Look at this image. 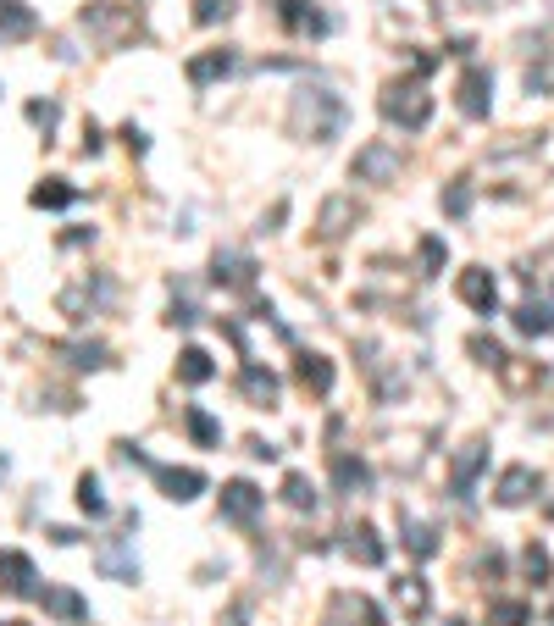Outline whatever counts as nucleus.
<instances>
[{
    "mask_svg": "<svg viewBox=\"0 0 554 626\" xmlns=\"http://www.w3.org/2000/svg\"><path fill=\"white\" fill-rule=\"evenodd\" d=\"M283 505L289 510H316V488H311L305 471H289V477H283Z\"/></svg>",
    "mask_w": 554,
    "mask_h": 626,
    "instance_id": "30",
    "label": "nucleus"
},
{
    "mask_svg": "<svg viewBox=\"0 0 554 626\" xmlns=\"http://www.w3.org/2000/svg\"><path fill=\"white\" fill-rule=\"evenodd\" d=\"M0 626H23V621H0Z\"/></svg>",
    "mask_w": 554,
    "mask_h": 626,
    "instance_id": "43",
    "label": "nucleus"
},
{
    "mask_svg": "<svg viewBox=\"0 0 554 626\" xmlns=\"http://www.w3.org/2000/svg\"><path fill=\"white\" fill-rule=\"evenodd\" d=\"M261 505H266V494L255 488V482H244V477H233L228 488H222V516H228V521H255V516H261Z\"/></svg>",
    "mask_w": 554,
    "mask_h": 626,
    "instance_id": "10",
    "label": "nucleus"
},
{
    "mask_svg": "<svg viewBox=\"0 0 554 626\" xmlns=\"http://www.w3.org/2000/svg\"><path fill=\"white\" fill-rule=\"evenodd\" d=\"M455 294L471 305V311H482V316L499 311V283H494V272H488V266H466V272L455 277Z\"/></svg>",
    "mask_w": 554,
    "mask_h": 626,
    "instance_id": "6",
    "label": "nucleus"
},
{
    "mask_svg": "<svg viewBox=\"0 0 554 626\" xmlns=\"http://www.w3.org/2000/svg\"><path fill=\"white\" fill-rule=\"evenodd\" d=\"M150 477H156V488L172 499V505H189V499L205 494V477H200L194 466H161V460H156V466H150Z\"/></svg>",
    "mask_w": 554,
    "mask_h": 626,
    "instance_id": "7",
    "label": "nucleus"
},
{
    "mask_svg": "<svg viewBox=\"0 0 554 626\" xmlns=\"http://www.w3.org/2000/svg\"><path fill=\"white\" fill-rule=\"evenodd\" d=\"M95 566L111 582H139V560H133V538H106L95 549Z\"/></svg>",
    "mask_w": 554,
    "mask_h": 626,
    "instance_id": "8",
    "label": "nucleus"
},
{
    "mask_svg": "<svg viewBox=\"0 0 554 626\" xmlns=\"http://www.w3.org/2000/svg\"><path fill=\"white\" fill-rule=\"evenodd\" d=\"M377 111H383L394 128H405V133H416V128H427V117H433V95H427L416 78H405V84H388L383 89V100H377Z\"/></svg>",
    "mask_w": 554,
    "mask_h": 626,
    "instance_id": "2",
    "label": "nucleus"
},
{
    "mask_svg": "<svg viewBox=\"0 0 554 626\" xmlns=\"http://www.w3.org/2000/svg\"><path fill=\"white\" fill-rule=\"evenodd\" d=\"M239 388H244V399H255V405H277V388H283V383H277V372H266V366H244V372H239Z\"/></svg>",
    "mask_w": 554,
    "mask_h": 626,
    "instance_id": "19",
    "label": "nucleus"
},
{
    "mask_svg": "<svg viewBox=\"0 0 554 626\" xmlns=\"http://www.w3.org/2000/svg\"><path fill=\"white\" fill-rule=\"evenodd\" d=\"M444 211H449V217H466V211H471V183H449V189H444Z\"/></svg>",
    "mask_w": 554,
    "mask_h": 626,
    "instance_id": "39",
    "label": "nucleus"
},
{
    "mask_svg": "<svg viewBox=\"0 0 554 626\" xmlns=\"http://www.w3.org/2000/svg\"><path fill=\"white\" fill-rule=\"evenodd\" d=\"M482 466H488V444H482V438H471V444L455 455V466H449V494L466 499V494H471V482L482 477Z\"/></svg>",
    "mask_w": 554,
    "mask_h": 626,
    "instance_id": "9",
    "label": "nucleus"
},
{
    "mask_svg": "<svg viewBox=\"0 0 554 626\" xmlns=\"http://www.w3.org/2000/svg\"><path fill=\"white\" fill-rule=\"evenodd\" d=\"M211 277H217V283H228V289H250V283H255V261H250L244 250H217Z\"/></svg>",
    "mask_w": 554,
    "mask_h": 626,
    "instance_id": "14",
    "label": "nucleus"
},
{
    "mask_svg": "<svg viewBox=\"0 0 554 626\" xmlns=\"http://www.w3.org/2000/svg\"><path fill=\"white\" fill-rule=\"evenodd\" d=\"M355 222H361V205H355L350 194H333V200L322 205V217H316V233H322V239H344Z\"/></svg>",
    "mask_w": 554,
    "mask_h": 626,
    "instance_id": "11",
    "label": "nucleus"
},
{
    "mask_svg": "<svg viewBox=\"0 0 554 626\" xmlns=\"http://www.w3.org/2000/svg\"><path fill=\"white\" fill-rule=\"evenodd\" d=\"M61 355H73L78 372H100V366H106V344H100V338H78V344H61Z\"/></svg>",
    "mask_w": 554,
    "mask_h": 626,
    "instance_id": "27",
    "label": "nucleus"
},
{
    "mask_svg": "<svg viewBox=\"0 0 554 626\" xmlns=\"http://www.w3.org/2000/svg\"><path fill=\"white\" fill-rule=\"evenodd\" d=\"M532 621V610L521 599H494L488 604V626H527Z\"/></svg>",
    "mask_w": 554,
    "mask_h": 626,
    "instance_id": "32",
    "label": "nucleus"
},
{
    "mask_svg": "<svg viewBox=\"0 0 554 626\" xmlns=\"http://www.w3.org/2000/svg\"><path fill=\"white\" fill-rule=\"evenodd\" d=\"M122 145H128L133 156H145V150H150V139H145V133H139V128L128 122V128H122Z\"/></svg>",
    "mask_w": 554,
    "mask_h": 626,
    "instance_id": "41",
    "label": "nucleus"
},
{
    "mask_svg": "<svg viewBox=\"0 0 554 626\" xmlns=\"http://www.w3.org/2000/svg\"><path fill=\"white\" fill-rule=\"evenodd\" d=\"M78 510H84V516H106V494H100V477H89V471H84V477H78Z\"/></svg>",
    "mask_w": 554,
    "mask_h": 626,
    "instance_id": "33",
    "label": "nucleus"
},
{
    "mask_svg": "<svg viewBox=\"0 0 554 626\" xmlns=\"http://www.w3.org/2000/svg\"><path fill=\"white\" fill-rule=\"evenodd\" d=\"M444 261H449V244L438 239V233H427V239L416 244V272H422V277H438V272H444Z\"/></svg>",
    "mask_w": 554,
    "mask_h": 626,
    "instance_id": "26",
    "label": "nucleus"
},
{
    "mask_svg": "<svg viewBox=\"0 0 554 626\" xmlns=\"http://www.w3.org/2000/svg\"><path fill=\"white\" fill-rule=\"evenodd\" d=\"M549 615H554V610H549Z\"/></svg>",
    "mask_w": 554,
    "mask_h": 626,
    "instance_id": "45",
    "label": "nucleus"
},
{
    "mask_svg": "<svg viewBox=\"0 0 554 626\" xmlns=\"http://www.w3.org/2000/svg\"><path fill=\"white\" fill-rule=\"evenodd\" d=\"M0 34H6V39L34 34V12H28L23 0H0Z\"/></svg>",
    "mask_w": 554,
    "mask_h": 626,
    "instance_id": "25",
    "label": "nucleus"
},
{
    "mask_svg": "<svg viewBox=\"0 0 554 626\" xmlns=\"http://www.w3.org/2000/svg\"><path fill=\"white\" fill-rule=\"evenodd\" d=\"M95 150H100V128L89 122V128H84V156H95Z\"/></svg>",
    "mask_w": 554,
    "mask_h": 626,
    "instance_id": "42",
    "label": "nucleus"
},
{
    "mask_svg": "<svg viewBox=\"0 0 554 626\" xmlns=\"http://www.w3.org/2000/svg\"><path fill=\"white\" fill-rule=\"evenodd\" d=\"M0 477H6V460H0Z\"/></svg>",
    "mask_w": 554,
    "mask_h": 626,
    "instance_id": "44",
    "label": "nucleus"
},
{
    "mask_svg": "<svg viewBox=\"0 0 554 626\" xmlns=\"http://www.w3.org/2000/svg\"><path fill=\"white\" fill-rule=\"evenodd\" d=\"M34 560H28L23 549H0V588L6 593H17V599H28L34 593Z\"/></svg>",
    "mask_w": 554,
    "mask_h": 626,
    "instance_id": "13",
    "label": "nucleus"
},
{
    "mask_svg": "<svg viewBox=\"0 0 554 626\" xmlns=\"http://www.w3.org/2000/svg\"><path fill=\"white\" fill-rule=\"evenodd\" d=\"M333 482H338V494H355V488L372 482V471H366L361 455H333Z\"/></svg>",
    "mask_w": 554,
    "mask_h": 626,
    "instance_id": "22",
    "label": "nucleus"
},
{
    "mask_svg": "<svg viewBox=\"0 0 554 626\" xmlns=\"http://www.w3.org/2000/svg\"><path fill=\"white\" fill-rule=\"evenodd\" d=\"M39 604H45V610L56 615V621H89V604L78 599L73 588H61V582H50V588L39 593Z\"/></svg>",
    "mask_w": 554,
    "mask_h": 626,
    "instance_id": "18",
    "label": "nucleus"
},
{
    "mask_svg": "<svg viewBox=\"0 0 554 626\" xmlns=\"http://www.w3.org/2000/svg\"><path fill=\"white\" fill-rule=\"evenodd\" d=\"M499 377H505V388H516V394H527V388L543 383V366H521V361H505L499 366Z\"/></svg>",
    "mask_w": 554,
    "mask_h": 626,
    "instance_id": "34",
    "label": "nucleus"
},
{
    "mask_svg": "<svg viewBox=\"0 0 554 626\" xmlns=\"http://www.w3.org/2000/svg\"><path fill=\"white\" fill-rule=\"evenodd\" d=\"M521 566H527V577H532V582H549V549H543V543H527Z\"/></svg>",
    "mask_w": 554,
    "mask_h": 626,
    "instance_id": "38",
    "label": "nucleus"
},
{
    "mask_svg": "<svg viewBox=\"0 0 554 626\" xmlns=\"http://www.w3.org/2000/svg\"><path fill=\"white\" fill-rule=\"evenodd\" d=\"M350 172H355L361 183H394V178H399V150L383 145V139H372V145L355 150Z\"/></svg>",
    "mask_w": 554,
    "mask_h": 626,
    "instance_id": "3",
    "label": "nucleus"
},
{
    "mask_svg": "<svg viewBox=\"0 0 554 626\" xmlns=\"http://www.w3.org/2000/svg\"><path fill=\"white\" fill-rule=\"evenodd\" d=\"M84 28H100L111 45H122L128 34H139V17H133V12H111V6H89V12H84Z\"/></svg>",
    "mask_w": 554,
    "mask_h": 626,
    "instance_id": "15",
    "label": "nucleus"
},
{
    "mask_svg": "<svg viewBox=\"0 0 554 626\" xmlns=\"http://www.w3.org/2000/svg\"><path fill=\"white\" fill-rule=\"evenodd\" d=\"M183 427H189V438H194V444H200V449L222 444V427L211 422V416H205L200 405H189V410H183Z\"/></svg>",
    "mask_w": 554,
    "mask_h": 626,
    "instance_id": "28",
    "label": "nucleus"
},
{
    "mask_svg": "<svg viewBox=\"0 0 554 626\" xmlns=\"http://www.w3.org/2000/svg\"><path fill=\"white\" fill-rule=\"evenodd\" d=\"M394 599H399V610H405V615H422L427 610V582L422 577H399L394 582Z\"/></svg>",
    "mask_w": 554,
    "mask_h": 626,
    "instance_id": "31",
    "label": "nucleus"
},
{
    "mask_svg": "<svg viewBox=\"0 0 554 626\" xmlns=\"http://www.w3.org/2000/svg\"><path fill=\"white\" fill-rule=\"evenodd\" d=\"M28 200H34L39 211H61V205H73V200H78V189H73L67 178H45L34 194H28Z\"/></svg>",
    "mask_w": 554,
    "mask_h": 626,
    "instance_id": "24",
    "label": "nucleus"
},
{
    "mask_svg": "<svg viewBox=\"0 0 554 626\" xmlns=\"http://www.w3.org/2000/svg\"><path fill=\"white\" fill-rule=\"evenodd\" d=\"M233 67H239V56H233V50H205V56L189 61V84L205 89V84H217V78H228Z\"/></svg>",
    "mask_w": 554,
    "mask_h": 626,
    "instance_id": "16",
    "label": "nucleus"
},
{
    "mask_svg": "<svg viewBox=\"0 0 554 626\" xmlns=\"http://www.w3.org/2000/svg\"><path fill=\"white\" fill-rule=\"evenodd\" d=\"M466 350H471V355H477V361H482V366H494V372H499V366H505V361H510V355H505V350H499L494 338H482V333H471V344H466Z\"/></svg>",
    "mask_w": 554,
    "mask_h": 626,
    "instance_id": "37",
    "label": "nucleus"
},
{
    "mask_svg": "<svg viewBox=\"0 0 554 626\" xmlns=\"http://www.w3.org/2000/svg\"><path fill=\"white\" fill-rule=\"evenodd\" d=\"M399 538H405V549L416 554V560H427V554L438 549V532L427 527V521H410V516H399Z\"/></svg>",
    "mask_w": 554,
    "mask_h": 626,
    "instance_id": "23",
    "label": "nucleus"
},
{
    "mask_svg": "<svg viewBox=\"0 0 554 626\" xmlns=\"http://www.w3.org/2000/svg\"><path fill=\"white\" fill-rule=\"evenodd\" d=\"M277 23L289 28V34H300V39H327L333 34V17L316 12L311 0H277Z\"/></svg>",
    "mask_w": 554,
    "mask_h": 626,
    "instance_id": "4",
    "label": "nucleus"
},
{
    "mask_svg": "<svg viewBox=\"0 0 554 626\" xmlns=\"http://www.w3.org/2000/svg\"><path fill=\"white\" fill-rule=\"evenodd\" d=\"M233 17V0H194V23L211 28V23H228Z\"/></svg>",
    "mask_w": 554,
    "mask_h": 626,
    "instance_id": "36",
    "label": "nucleus"
},
{
    "mask_svg": "<svg viewBox=\"0 0 554 626\" xmlns=\"http://www.w3.org/2000/svg\"><path fill=\"white\" fill-rule=\"evenodd\" d=\"M289 128L300 133V139L327 145V139H338V128H344V100H338L333 89H300L294 106H289Z\"/></svg>",
    "mask_w": 554,
    "mask_h": 626,
    "instance_id": "1",
    "label": "nucleus"
},
{
    "mask_svg": "<svg viewBox=\"0 0 554 626\" xmlns=\"http://www.w3.org/2000/svg\"><path fill=\"white\" fill-rule=\"evenodd\" d=\"M294 377H300L305 388H311V394H333V361H327V355H300V361H294Z\"/></svg>",
    "mask_w": 554,
    "mask_h": 626,
    "instance_id": "20",
    "label": "nucleus"
},
{
    "mask_svg": "<svg viewBox=\"0 0 554 626\" xmlns=\"http://www.w3.org/2000/svg\"><path fill=\"white\" fill-rule=\"evenodd\" d=\"M56 117H61V111H56V100H28V122H39V128H56Z\"/></svg>",
    "mask_w": 554,
    "mask_h": 626,
    "instance_id": "40",
    "label": "nucleus"
},
{
    "mask_svg": "<svg viewBox=\"0 0 554 626\" xmlns=\"http://www.w3.org/2000/svg\"><path fill=\"white\" fill-rule=\"evenodd\" d=\"M344 554H350L355 566H383V538H377L366 521H355V527L344 532Z\"/></svg>",
    "mask_w": 554,
    "mask_h": 626,
    "instance_id": "17",
    "label": "nucleus"
},
{
    "mask_svg": "<svg viewBox=\"0 0 554 626\" xmlns=\"http://www.w3.org/2000/svg\"><path fill=\"white\" fill-rule=\"evenodd\" d=\"M527 95H554V56H543L527 67Z\"/></svg>",
    "mask_w": 554,
    "mask_h": 626,
    "instance_id": "35",
    "label": "nucleus"
},
{
    "mask_svg": "<svg viewBox=\"0 0 554 626\" xmlns=\"http://www.w3.org/2000/svg\"><path fill=\"white\" fill-rule=\"evenodd\" d=\"M211 377H217V366H211V355H205L200 344H189V350L178 355V383L200 388V383H211Z\"/></svg>",
    "mask_w": 554,
    "mask_h": 626,
    "instance_id": "21",
    "label": "nucleus"
},
{
    "mask_svg": "<svg viewBox=\"0 0 554 626\" xmlns=\"http://www.w3.org/2000/svg\"><path fill=\"white\" fill-rule=\"evenodd\" d=\"M538 488H543V477H538V471H532V466H510L505 477H499L494 499H499V505H505V510H516V505H527V499L538 494Z\"/></svg>",
    "mask_w": 554,
    "mask_h": 626,
    "instance_id": "12",
    "label": "nucleus"
},
{
    "mask_svg": "<svg viewBox=\"0 0 554 626\" xmlns=\"http://www.w3.org/2000/svg\"><path fill=\"white\" fill-rule=\"evenodd\" d=\"M516 333H527V338H543V333H554V311L549 305H521L516 311Z\"/></svg>",
    "mask_w": 554,
    "mask_h": 626,
    "instance_id": "29",
    "label": "nucleus"
},
{
    "mask_svg": "<svg viewBox=\"0 0 554 626\" xmlns=\"http://www.w3.org/2000/svg\"><path fill=\"white\" fill-rule=\"evenodd\" d=\"M455 106H460V117H488V106H494V73L488 67H466L460 89H455Z\"/></svg>",
    "mask_w": 554,
    "mask_h": 626,
    "instance_id": "5",
    "label": "nucleus"
}]
</instances>
